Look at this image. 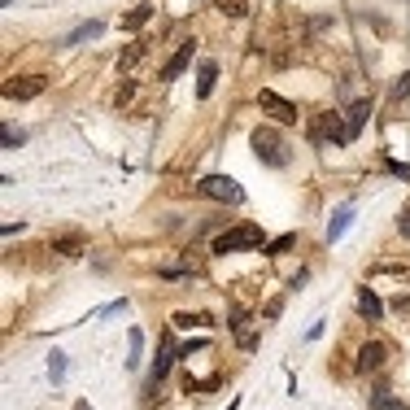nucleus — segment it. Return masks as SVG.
Masks as SVG:
<instances>
[{
  "label": "nucleus",
  "instance_id": "obj_1",
  "mask_svg": "<svg viewBox=\"0 0 410 410\" xmlns=\"http://www.w3.org/2000/svg\"><path fill=\"white\" fill-rule=\"evenodd\" d=\"M249 144H253V153H258V162H266V166H275V170L293 162V153H288L284 136H279L275 127H253V136H249Z\"/></svg>",
  "mask_w": 410,
  "mask_h": 410
},
{
  "label": "nucleus",
  "instance_id": "obj_2",
  "mask_svg": "<svg viewBox=\"0 0 410 410\" xmlns=\"http://www.w3.org/2000/svg\"><path fill=\"white\" fill-rule=\"evenodd\" d=\"M240 249H262V227L258 223L227 227V232L214 240V253H240Z\"/></svg>",
  "mask_w": 410,
  "mask_h": 410
},
{
  "label": "nucleus",
  "instance_id": "obj_3",
  "mask_svg": "<svg viewBox=\"0 0 410 410\" xmlns=\"http://www.w3.org/2000/svg\"><path fill=\"white\" fill-rule=\"evenodd\" d=\"M310 140L315 144H349L353 136H349V122H341V114H315L310 118Z\"/></svg>",
  "mask_w": 410,
  "mask_h": 410
},
{
  "label": "nucleus",
  "instance_id": "obj_4",
  "mask_svg": "<svg viewBox=\"0 0 410 410\" xmlns=\"http://www.w3.org/2000/svg\"><path fill=\"white\" fill-rule=\"evenodd\" d=\"M197 192L210 197V201H227V205H240L245 201V192H240V184H236L232 175H205L201 184H197Z\"/></svg>",
  "mask_w": 410,
  "mask_h": 410
},
{
  "label": "nucleus",
  "instance_id": "obj_5",
  "mask_svg": "<svg viewBox=\"0 0 410 410\" xmlns=\"http://www.w3.org/2000/svg\"><path fill=\"white\" fill-rule=\"evenodd\" d=\"M258 110H266L275 122H284V127H293V122L301 118L293 100H284V96H279V92H271V88H262V92H258Z\"/></svg>",
  "mask_w": 410,
  "mask_h": 410
},
{
  "label": "nucleus",
  "instance_id": "obj_6",
  "mask_svg": "<svg viewBox=\"0 0 410 410\" xmlns=\"http://www.w3.org/2000/svg\"><path fill=\"white\" fill-rule=\"evenodd\" d=\"M44 88H48L44 74H22V79H9L5 83V100H35Z\"/></svg>",
  "mask_w": 410,
  "mask_h": 410
},
{
  "label": "nucleus",
  "instance_id": "obj_7",
  "mask_svg": "<svg viewBox=\"0 0 410 410\" xmlns=\"http://www.w3.org/2000/svg\"><path fill=\"white\" fill-rule=\"evenodd\" d=\"M192 48H197V40H179V48L170 53V62H166V66H162V74H158L162 83H175L179 74L188 70V62H192Z\"/></svg>",
  "mask_w": 410,
  "mask_h": 410
},
{
  "label": "nucleus",
  "instance_id": "obj_8",
  "mask_svg": "<svg viewBox=\"0 0 410 410\" xmlns=\"http://www.w3.org/2000/svg\"><path fill=\"white\" fill-rule=\"evenodd\" d=\"M384 363H389V345H384V341H367L363 349H358V371H363V375H375Z\"/></svg>",
  "mask_w": 410,
  "mask_h": 410
},
{
  "label": "nucleus",
  "instance_id": "obj_9",
  "mask_svg": "<svg viewBox=\"0 0 410 410\" xmlns=\"http://www.w3.org/2000/svg\"><path fill=\"white\" fill-rule=\"evenodd\" d=\"M175 358H179V349H175V341L166 336V341H162V349H158V358H153V389H158V384L166 380V371H170Z\"/></svg>",
  "mask_w": 410,
  "mask_h": 410
},
{
  "label": "nucleus",
  "instance_id": "obj_10",
  "mask_svg": "<svg viewBox=\"0 0 410 410\" xmlns=\"http://www.w3.org/2000/svg\"><path fill=\"white\" fill-rule=\"evenodd\" d=\"M148 18H153V5H136L131 13H122L118 27H122L127 35H136V31H144V27H148Z\"/></svg>",
  "mask_w": 410,
  "mask_h": 410
},
{
  "label": "nucleus",
  "instance_id": "obj_11",
  "mask_svg": "<svg viewBox=\"0 0 410 410\" xmlns=\"http://www.w3.org/2000/svg\"><path fill=\"white\" fill-rule=\"evenodd\" d=\"M349 223H353V205H341V210L332 214V223H327V240L336 245V240H341V236L349 232Z\"/></svg>",
  "mask_w": 410,
  "mask_h": 410
},
{
  "label": "nucleus",
  "instance_id": "obj_12",
  "mask_svg": "<svg viewBox=\"0 0 410 410\" xmlns=\"http://www.w3.org/2000/svg\"><path fill=\"white\" fill-rule=\"evenodd\" d=\"M367 118H371V100H353L349 105V114H345V122H349V136L358 140V131L367 127Z\"/></svg>",
  "mask_w": 410,
  "mask_h": 410
},
{
  "label": "nucleus",
  "instance_id": "obj_13",
  "mask_svg": "<svg viewBox=\"0 0 410 410\" xmlns=\"http://www.w3.org/2000/svg\"><path fill=\"white\" fill-rule=\"evenodd\" d=\"M214 83H218V62H201V70H197V96L205 100L214 92Z\"/></svg>",
  "mask_w": 410,
  "mask_h": 410
},
{
  "label": "nucleus",
  "instance_id": "obj_14",
  "mask_svg": "<svg viewBox=\"0 0 410 410\" xmlns=\"http://www.w3.org/2000/svg\"><path fill=\"white\" fill-rule=\"evenodd\" d=\"M53 253H62V258H79L83 253V236H53Z\"/></svg>",
  "mask_w": 410,
  "mask_h": 410
},
{
  "label": "nucleus",
  "instance_id": "obj_15",
  "mask_svg": "<svg viewBox=\"0 0 410 410\" xmlns=\"http://www.w3.org/2000/svg\"><path fill=\"white\" fill-rule=\"evenodd\" d=\"M358 315H367V319H380L384 315V305H380V297L371 288H358Z\"/></svg>",
  "mask_w": 410,
  "mask_h": 410
},
{
  "label": "nucleus",
  "instance_id": "obj_16",
  "mask_svg": "<svg viewBox=\"0 0 410 410\" xmlns=\"http://www.w3.org/2000/svg\"><path fill=\"white\" fill-rule=\"evenodd\" d=\"M100 31H105V22H83L79 31H70V35H66V44H83V40H96Z\"/></svg>",
  "mask_w": 410,
  "mask_h": 410
},
{
  "label": "nucleus",
  "instance_id": "obj_17",
  "mask_svg": "<svg viewBox=\"0 0 410 410\" xmlns=\"http://www.w3.org/2000/svg\"><path fill=\"white\" fill-rule=\"evenodd\" d=\"M170 323H175V327H210V315H201V310H197V315H192V310H179Z\"/></svg>",
  "mask_w": 410,
  "mask_h": 410
},
{
  "label": "nucleus",
  "instance_id": "obj_18",
  "mask_svg": "<svg viewBox=\"0 0 410 410\" xmlns=\"http://www.w3.org/2000/svg\"><path fill=\"white\" fill-rule=\"evenodd\" d=\"M371 410H406V402H402V397H389V393L380 389V393H375V402H371Z\"/></svg>",
  "mask_w": 410,
  "mask_h": 410
},
{
  "label": "nucleus",
  "instance_id": "obj_19",
  "mask_svg": "<svg viewBox=\"0 0 410 410\" xmlns=\"http://www.w3.org/2000/svg\"><path fill=\"white\" fill-rule=\"evenodd\" d=\"M140 57H144V40H140V44H131V48H127V53L118 57V70H131Z\"/></svg>",
  "mask_w": 410,
  "mask_h": 410
},
{
  "label": "nucleus",
  "instance_id": "obj_20",
  "mask_svg": "<svg viewBox=\"0 0 410 410\" xmlns=\"http://www.w3.org/2000/svg\"><path fill=\"white\" fill-rule=\"evenodd\" d=\"M48 375H53V384H62V380H66V353H57V349H53V358H48Z\"/></svg>",
  "mask_w": 410,
  "mask_h": 410
},
{
  "label": "nucleus",
  "instance_id": "obj_21",
  "mask_svg": "<svg viewBox=\"0 0 410 410\" xmlns=\"http://www.w3.org/2000/svg\"><path fill=\"white\" fill-rule=\"evenodd\" d=\"M293 245H297V236H293V232H288V236H279V240H271V245H266V258H279V253H288Z\"/></svg>",
  "mask_w": 410,
  "mask_h": 410
},
{
  "label": "nucleus",
  "instance_id": "obj_22",
  "mask_svg": "<svg viewBox=\"0 0 410 410\" xmlns=\"http://www.w3.org/2000/svg\"><path fill=\"white\" fill-rule=\"evenodd\" d=\"M140 349H144V332H140V327H131V358H127L131 367L140 363Z\"/></svg>",
  "mask_w": 410,
  "mask_h": 410
},
{
  "label": "nucleus",
  "instance_id": "obj_23",
  "mask_svg": "<svg viewBox=\"0 0 410 410\" xmlns=\"http://www.w3.org/2000/svg\"><path fill=\"white\" fill-rule=\"evenodd\" d=\"M18 144H27V131H18V127L5 122V148H18Z\"/></svg>",
  "mask_w": 410,
  "mask_h": 410
},
{
  "label": "nucleus",
  "instance_id": "obj_24",
  "mask_svg": "<svg viewBox=\"0 0 410 410\" xmlns=\"http://www.w3.org/2000/svg\"><path fill=\"white\" fill-rule=\"evenodd\" d=\"M201 349H210V341H188V345H179V358H192Z\"/></svg>",
  "mask_w": 410,
  "mask_h": 410
},
{
  "label": "nucleus",
  "instance_id": "obj_25",
  "mask_svg": "<svg viewBox=\"0 0 410 410\" xmlns=\"http://www.w3.org/2000/svg\"><path fill=\"white\" fill-rule=\"evenodd\" d=\"M223 13H227V18H245V13H249V9H245V5H240V0H227V5H223Z\"/></svg>",
  "mask_w": 410,
  "mask_h": 410
},
{
  "label": "nucleus",
  "instance_id": "obj_26",
  "mask_svg": "<svg viewBox=\"0 0 410 410\" xmlns=\"http://www.w3.org/2000/svg\"><path fill=\"white\" fill-rule=\"evenodd\" d=\"M397 232H402V236H410V205H406V210L397 214Z\"/></svg>",
  "mask_w": 410,
  "mask_h": 410
},
{
  "label": "nucleus",
  "instance_id": "obj_27",
  "mask_svg": "<svg viewBox=\"0 0 410 410\" xmlns=\"http://www.w3.org/2000/svg\"><path fill=\"white\" fill-rule=\"evenodd\" d=\"M393 96H410V74H402V79L393 83Z\"/></svg>",
  "mask_w": 410,
  "mask_h": 410
},
{
  "label": "nucleus",
  "instance_id": "obj_28",
  "mask_svg": "<svg viewBox=\"0 0 410 410\" xmlns=\"http://www.w3.org/2000/svg\"><path fill=\"white\" fill-rule=\"evenodd\" d=\"M279 310H284V297H275V301L266 305V310H262V315H266V319H279Z\"/></svg>",
  "mask_w": 410,
  "mask_h": 410
},
{
  "label": "nucleus",
  "instance_id": "obj_29",
  "mask_svg": "<svg viewBox=\"0 0 410 410\" xmlns=\"http://www.w3.org/2000/svg\"><path fill=\"white\" fill-rule=\"evenodd\" d=\"M389 170H393V175H402V179H410V166H406V162H389Z\"/></svg>",
  "mask_w": 410,
  "mask_h": 410
},
{
  "label": "nucleus",
  "instance_id": "obj_30",
  "mask_svg": "<svg viewBox=\"0 0 410 410\" xmlns=\"http://www.w3.org/2000/svg\"><path fill=\"white\" fill-rule=\"evenodd\" d=\"M70 410H92V406H88V402H74V406H70Z\"/></svg>",
  "mask_w": 410,
  "mask_h": 410
}]
</instances>
